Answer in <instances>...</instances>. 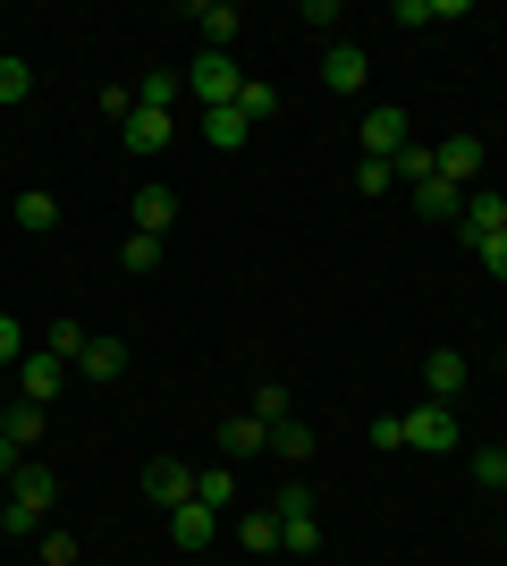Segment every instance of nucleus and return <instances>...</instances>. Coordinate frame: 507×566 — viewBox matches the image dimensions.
Instances as JSON below:
<instances>
[{"instance_id": "nucleus-1", "label": "nucleus", "mask_w": 507, "mask_h": 566, "mask_svg": "<svg viewBox=\"0 0 507 566\" xmlns=\"http://www.w3.org/2000/svg\"><path fill=\"white\" fill-rule=\"evenodd\" d=\"M51 499H60L51 465H18V482H9V499H0V533H34V524L51 516Z\"/></svg>"}, {"instance_id": "nucleus-2", "label": "nucleus", "mask_w": 507, "mask_h": 566, "mask_svg": "<svg viewBox=\"0 0 507 566\" xmlns=\"http://www.w3.org/2000/svg\"><path fill=\"white\" fill-rule=\"evenodd\" d=\"M237 94H245V69L229 60V51H203V60H187V102H203V111H229Z\"/></svg>"}, {"instance_id": "nucleus-3", "label": "nucleus", "mask_w": 507, "mask_h": 566, "mask_svg": "<svg viewBox=\"0 0 507 566\" xmlns=\"http://www.w3.org/2000/svg\"><path fill=\"white\" fill-rule=\"evenodd\" d=\"M406 423V449H423V457H457V406H414V415H398Z\"/></svg>"}, {"instance_id": "nucleus-4", "label": "nucleus", "mask_w": 507, "mask_h": 566, "mask_svg": "<svg viewBox=\"0 0 507 566\" xmlns=\"http://www.w3.org/2000/svg\"><path fill=\"white\" fill-rule=\"evenodd\" d=\"M145 499L161 507V516H169V507H187V499H194V465H187V457H152V465H145Z\"/></svg>"}, {"instance_id": "nucleus-5", "label": "nucleus", "mask_w": 507, "mask_h": 566, "mask_svg": "<svg viewBox=\"0 0 507 566\" xmlns=\"http://www.w3.org/2000/svg\"><path fill=\"white\" fill-rule=\"evenodd\" d=\"M363 76H372L363 43H321V94H363Z\"/></svg>"}, {"instance_id": "nucleus-6", "label": "nucleus", "mask_w": 507, "mask_h": 566, "mask_svg": "<svg viewBox=\"0 0 507 566\" xmlns=\"http://www.w3.org/2000/svg\"><path fill=\"white\" fill-rule=\"evenodd\" d=\"M432 169L465 195L474 178H483V136H448V144H432Z\"/></svg>"}, {"instance_id": "nucleus-7", "label": "nucleus", "mask_w": 507, "mask_h": 566, "mask_svg": "<svg viewBox=\"0 0 507 566\" xmlns=\"http://www.w3.org/2000/svg\"><path fill=\"white\" fill-rule=\"evenodd\" d=\"M60 389H68V364H60V355H25V364H18V398L25 406H51V398H60Z\"/></svg>"}, {"instance_id": "nucleus-8", "label": "nucleus", "mask_w": 507, "mask_h": 566, "mask_svg": "<svg viewBox=\"0 0 507 566\" xmlns=\"http://www.w3.org/2000/svg\"><path fill=\"white\" fill-rule=\"evenodd\" d=\"M499 229H507V195L474 187V195H465V212H457V237H465V245H483V237H499Z\"/></svg>"}, {"instance_id": "nucleus-9", "label": "nucleus", "mask_w": 507, "mask_h": 566, "mask_svg": "<svg viewBox=\"0 0 507 566\" xmlns=\"http://www.w3.org/2000/svg\"><path fill=\"white\" fill-rule=\"evenodd\" d=\"M406 111H363V153H372V161H398V153H406Z\"/></svg>"}, {"instance_id": "nucleus-10", "label": "nucleus", "mask_w": 507, "mask_h": 566, "mask_svg": "<svg viewBox=\"0 0 507 566\" xmlns=\"http://www.w3.org/2000/svg\"><path fill=\"white\" fill-rule=\"evenodd\" d=\"M187 25H194V34H203L212 51H229V43L245 34V18L229 9V0H194V9H187Z\"/></svg>"}, {"instance_id": "nucleus-11", "label": "nucleus", "mask_w": 507, "mask_h": 566, "mask_svg": "<svg viewBox=\"0 0 507 566\" xmlns=\"http://www.w3.org/2000/svg\"><path fill=\"white\" fill-rule=\"evenodd\" d=\"M457 389H465V355L457 347L423 355V398H432V406H457Z\"/></svg>"}, {"instance_id": "nucleus-12", "label": "nucleus", "mask_w": 507, "mask_h": 566, "mask_svg": "<svg viewBox=\"0 0 507 566\" xmlns=\"http://www.w3.org/2000/svg\"><path fill=\"white\" fill-rule=\"evenodd\" d=\"M169 136H178L169 111H127L119 118V144H127V153H169Z\"/></svg>"}, {"instance_id": "nucleus-13", "label": "nucleus", "mask_w": 507, "mask_h": 566, "mask_svg": "<svg viewBox=\"0 0 507 566\" xmlns=\"http://www.w3.org/2000/svg\"><path fill=\"white\" fill-rule=\"evenodd\" d=\"M212 533H220V516L203 507V499H187V507H169V542H178V549H212Z\"/></svg>"}, {"instance_id": "nucleus-14", "label": "nucleus", "mask_w": 507, "mask_h": 566, "mask_svg": "<svg viewBox=\"0 0 507 566\" xmlns=\"http://www.w3.org/2000/svg\"><path fill=\"white\" fill-rule=\"evenodd\" d=\"M271 449V431L254 423V415H229L220 423V465H245V457H263Z\"/></svg>"}, {"instance_id": "nucleus-15", "label": "nucleus", "mask_w": 507, "mask_h": 566, "mask_svg": "<svg viewBox=\"0 0 507 566\" xmlns=\"http://www.w3.org/2000/svg\"><path fill=\"white\" fill-rule=\"evenodd\" d=\"M43 423H51V406H25V398H18V406H9V415H0V440H9V449L25 457V449H34V440H43Z\"/></svg>"}, {"instance_id": "nucleus-16", "label": "nucleus", "mask_w": 507, "mask_h": 566, "mask_svg": "<svg viewBox=\"0 0 507 566\" xmlns=\"http://www.w3.org/2000/svg\"><path fill=\"white\" fill-rule=\"evenodd\" d=\"M245 136H254V127H245L237 102H229V111H203V144H212V153H245Z\"/></svg>"}, {"instance_id": "nucleus-17", "label": "nucleus", "mask_w": 507, "mask_h": 566, "mask_svg": "<svg viewBox=\"0 0 507 566\" xmlns=\"http://www.w3.org/2000/svg\"><path fill=\"white\" fill-rule=\"evenodd\" d=\"M178 220V195L169 187H136V237H161Z\"/></svg>"}, {"instance_id": "nucleus-18", "label": "nucleus", "mask_w": 507, "mask_h": 566, "mask_svg": "<svg viewBox=\"0 0 507 566\" xmlns=\"http://www.w3.org/2000/svg\"><path fill=\"white\" fill-rule=\"evenodd\" d=\"M178 102H187V76L178 69H152L145 85H136V111H178Z\"/></svg>"}, {"instance_id": "nucleus-19", "label": "nucleus", "mask_w": 507, "mask_h": 566, "mask_svg": "<svg viewBox=\"0 0 507 566\" xmlns=\"http://www.w3.org/2000/svg\"><path fill=\"white\" fill-rule=\"evenodd\" d=\"M406 195H414V212H423V220H457L465 212V195L448 187V178H423V187H406Z\"/></svg>"}, {"instance_id": "nucleus-20", "label": "nucleus", "mask_w": 507, "mask_h": 566, "mask_svg": "<svg viewBox=\"0 0 507 566\" xmlns=\"http://www.w3.org/2000/svg\"><path fill=\"white\" fill-rule=\"evenodd\" d=\"M76 373H85V380H119L127 373V338H94V347L76 355Z\"/></svg>"}, {"instance_id": "nucleus-21", "label": "nucleus", "mask_w": 507, "mask_h": 566, "mask_svg": "<svg viewBox=\"0 0 507 566\" xmlns=\"http://www.w3.org/2000/svg\"><path fill=\"white\" fill-rule=\"evenodd\" d=\"M194 499H203L212 516H220V507H237V465H203V473H194Z\"/></svg>"}, {"instance_id": "nucleus-22", "label": "nucleus", "mask_w": 507, "mask_h": 566, "mask_svg": "<svg viewBox=\"0 0 507 566\" xmlns=\"http://www.w3.org/2000/svg\"><path fill=\"white\" fill-rule=\"evenodd\" d=\"M25 94H34V69H25L18 51H0V111H18Z\"/></svg>"}, {"instance_id": "nucleus-23", "label": "nucleus", "mask_w": 507, "mask_h": 566, "mask_svg": "<svg viewBox=\"0 0 507 566\" xmlns=\"http://www.w3.org/2000/svg\"><path fill=\"white\" fill-rule=\"evenodd\" d=\"M119 271H127V280H152V271H161V237H127V245H119Z\"/></svg>"}, {"instance_id": "nucleus-24", "label": "nucleus", "mask_w": 507, "mask_h": 566, "mask_svg": "<svg viewBox=\"0 0 507 566\" xmlns=\"http://www.w3.org/2000/svg\"><path fill=\"white\" fill-rule=\"evenodd\" d=\"M237 111H245V127H263V118H279V85H263V76H245Z\"/></svg>"}, {"instance_id": "nucleus-25", "label": "nucleus", "mask_w": 507, "mask_h": 566, "mask_svg": "<svg viewBox=\"0 0 507 566\" xmlns=\"http://www.w3.org/2000/svg\"><path fill=\"white\" fill-rule=\"evenodd\" d=\"M440 18H465V0H398V25H440Z\"/></svg>"}, {"instance_id": "nucleus-26", "label": "nucleus", "mask_w": 507, "mask_h": 566, "mask_svg": "<svg viewBox=\"0 0 507 566\" xmlns=\"http://www.w3.org/2000/svg\"><path fill=\"white\" fill-rule=\"evenodd\" d=\"M18 220H25V229H60V195L25 187V195H18Z\"/></svg>"}, {"instance_id": "nucleus-27", "label": "nucleus", "mask_w": 507, "mask_h": 566, "mask_svg": "<svg viewBox=\"0 0 507 566\" xmlns=\"http://www.w3.org/2000/svg\"><path fill=\"white\" fill-rule=\"evenodd\" d=\"M271 449L288 457V465H305V457H314V431H305V423L288 415V423H271Z\"/></svg>"}, {"instance_id": "nucleus-28", "label": "nucleus", "mask_w": 507, "mask_h": 566, "mask_svg": "<svg viewBox=\"0 0 507 566\" xmlns=\"http://www.w3.org/2000/svg\"><path fill=\"white\" fill-rule=\"evenodd\" d=\"M245 549H254V558H263V549H279V516H271V507H245Z\"/></svg>"}, {"instance_id": "nucleus-29", "label": "nucleus", "mask_w": 507, "mask_h": 566, "mask_svg": "<svg viewBox=\"0 0 507 566\" xmlns=\"http://www.w3.org/2000/svg\"><path fill=\"white\" fill-rule=\"evenodd\" d=\"M271 516L288 524V516H314V491H305V482H279V491H271Z\"/></svg>"}, {"instance_id": "nucleus-30", "label": "nucleus", "mask_w": 507, "mask_h": 566, "mask_svg": "<svg viewBox=\"0 0 507 566\" xmlns=\"http://www.w3.org/2000/svg\"><path fill=\"white\" fill-rule=\"evenodd\" d=\"M254 423H288V389H279V380H263V389H254Z\"/></svg>"}, {"instance_id": "nucleus-31", "label": "nucleus", "mask_w": 507, "mask_h": 566, "mask_svg": "<svg viewBox=\"0 0 507 566\" xmlns=\"http://www.w3.org/2000/svg\"><path fill=\"white\" fill-rule=\"evenodd\" d=\"M85 347H94V338H85V322H51V355H60V364H76Z\"/></svg>"}, {"instance_id": "nucleus-32", "label": "nucleus", "mask_w": 507, "mask_h": 566, "mask_svg": "<svg viewBox=\"0 0 507 566\" xmlns=\"http://www.w3.org/2000/svg\"><path fill=\"white\" fill-rule=\"evenodd\" d=\"M279 549H296V558H305V549H321V524H314V516H288V524H279Z\"/></svg>"}, {"instance_id": "nucleus-33", "label": "nucleus", "mask_w": 507, "mask_h": 566, "mask_svg": "<svg viewBox=\"0 0 507 566\" xmlns=\"http://www.w3.org/2000/svg\"><path fill=\"white\" fill-rule=\"evenodd\" d=\"M474 482H483V491H507V449H474Z\"/></svg>"}, {"instance_id": "nucleus-34", "label": "nucleus", "mask_w": 507, "mask_h": 566, "mask_svg": "<svg viewBox=\"0 0 507 566\" xmlns=\"http://www.w3.org/2000/svg\"><path fill=\"white\" fill-rule=\"evenodd\" d=\"M389 187H398V169H389V161H356V195H389Z\"/></svg>"}, {"instance_id": "nucleus-35", "label": "nucleus", "mask_w": 507, "mask_h": 566, "mask_svg": "<svg viewBox=\"0 0 507 566\" xmlns=\"http://www.w3.org/2000/svg\"><path fill=\"white\" fill-rule=\"evenodd\" d=\"M0 364H25V331H18V313H0Z\"/></svg>"}, {"instance_id": "nucleus-36", "label": "nucleus", "mask_w": 507, "mask_h": 566, "mask_svg": "<svg viewBox=\"0 0 507 566\" xmlns=\"http://www.w3.org/2000/svg\"><path fill=\"white\" fill-rule=\"evenodd\" d=\"M474 254H483V271H490V280H507V229H499V237H483Z\"/></svg>"}, {"instance_id": "nucleus-37", "label": "nucleus", "mask_w": 507, "mask_h": 566, "mask_svg": "<svg viewBox=\"0 0 507 566\" xmlns=\"http://www.w3.org/2000/svg\"><path fill=\"white\" fill-rule=\"evenodd\" d=\"M43 566H76V533H43Z\"/></svg>"}, {"instance_id": "nucleus-38", "label": "nucleus", "mask_w": 507, "mask_h": 566, "mask_svg": "<svg viewBox=\"0 0 507 566\" xmlns=\"http://www.w3.org/2000/svg\"><path fill=\"white\" fill-rule=\"evenodd\" d=\"M372 449L398 457V449H406V423H398V415H381V423H372Z\"/></svg>"}, {"instance_id": "nucleus-39", "label": "nucleus", "mask_w": 507, "mask_h": 566, "mask_svg": "<svg viewBox=\"0 0 507 566\" xmlns=\"http://www.w3.org/2000/svg\"><path fill=\"white\" fill-rule=\"evenodd\" d=\"M0 482H18V449L9 440H0Z\"/></svg>"}]
</instances>
